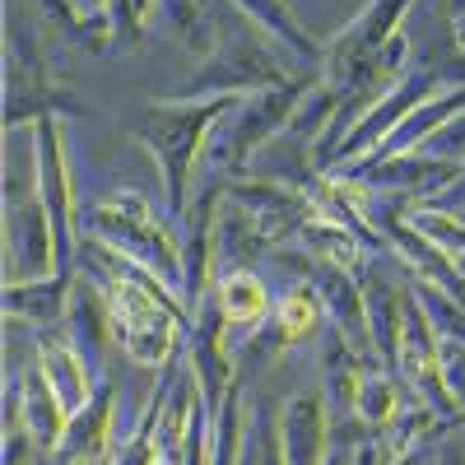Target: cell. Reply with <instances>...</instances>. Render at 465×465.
<instances>
[{"mask_svg": "<svg viewBox=\"0 0 465 465\" xmlns=\"http://www.w3.org/2000/svg\"><path fill=\"white\" fill-rule=\"evenodd\" d=\"M61 270L56 228L43 196L5 201V284L15 280H47Z\"/></svg>", "mask_w": 465, "mask_h": 465, "instance_id": "10", "label": "cell"}, {"mask_svg": "<svg viewBox=\"0 0 465 465\" xmlns=\"http://www.w3.org/2000/svg\"><path fill=\"white\" fill-rule=\"evenodd\" d=\"M228 331L232 326L223 322L214 289H210V298L191 312V331H186V368L196 377L201 401H205L210 414H219L228 391L238 386V359H232V349H228Z\"/></svg>", "mask_w": 465, "mask_h": 465, "instance_id": "8", "label": "cell"}, {"mask_svg": "<svg viewBox=\"0 0 465 465\" xmlns=\"http://www.w3.org/2000/svg\"><path fill=\"white\" fill-rule=\"evenodd\" d=\"M433 433H442V414L433 405H414V410H401L391 423L381 429H368L363 442L354 447V465H401L405 456H414Z\"/></svg>", "mask_w": 465, "mask_h": 465, "instance_id": "13", "label": "cell"}, {"mask_svg": "<svg viewBox=\"0 0 465 465\" xmlns=\"http://www.w3.org/2000/svg\"><path fill=\"white\" fill-rule=\"evenodd\" d=\"M65 335L80 344V354L94 363V368H103V349L112 344V317H107V293H103V284L94 280V275H84L80 270V284H74V293H70V307H65Z\"/></svg>", "mask_w": 465, "mask_h": 465, "instance_id": "18", "label": "cell"}, {"mask_svg": "<svg viewBox=\"0 0 465 465\" xmlns=\"http://www.w3.org/2000/svg\"><path fill=\"white\" fill-rule=\"evenodd\" d=\"M363 280V307H368V340L381 368L396 372L401 340H405V307H410V284L381 275V270H359Z\"/></svg>", "mask_w": 465, "mask_h": 465, "instance_id": "12", "label": "cell"}, {"mask_svg": "<svg viewBox=\"0 0 465 465\" xmlns=\"http://www.w3.org/2000/svg\"><path fill=\"white\" fill-rule=\"evenodd\" d=\"M410 219L423 238H433L451 261L465 265V219L456 210H442V205H410Z\"/></svg>", "mask_w": 465, "mask_h": 465, "instance_id": "24", "label": "cell"}, {"mask_svg": "<svg viewBox=\"0 0 465 465\" xmlns=\"http://www.w3.org/2000/svg\"><path fill=\"white\" fill-rule=\"evenodd\" d=\"M223 186H205L201 201H191L186 214L177 219L182 223V302L186 312H196V307L210 298L214 289V265H219V219H223Z\"/></svg>", "mask_w": 465, "mask_h": 465, "instance_id": "9", "label": "cell"}, {"mask_svg": "<svg viewBox=\"0 0 465 465\" xmlns=\"http://www.w3.org/2000/svg\"><path fill=\"white\" fill-rule=\"evenodd\" d=\"M19 419H24V433L37 442L43 456H56L70 429V410L61 405V396L52 391V381L43 377V368H28L19 377Z\"/></svg>", "mask_w": 465, "mask_h": 465, "instance_id": "16", "label": "cell"}, {"mask_svg": "<svg viewBox=\"0 0 465 465\" xmlns=\"http://www.w3.org/2000/svg\"><path fill=\"white\" fill-rule=\"evenodd\" d=\"M74 284H80V265H61L47 280H15L5 284V317L28 326H61Z\"/></svg>", "mask_w": 465, "mask_h": 465, "instance_id": "15", "label": "cell"}, {"mask_svg": "<svg viewBox=\"0 0 465 465\" xmlns=\"http://www.w3.org/2000/svg\"><path fill=\"white\" fill-rule=\"evenodd\" d=\"M33 456H43L37 442L24 429H5V465H33Z\"/></svg>", "mask_w": 465, "mask_h": 465, "instance_id": "27", "label": "cell"}, {"mask_svg": "<svg viewBox=\"0 0 465 465\" xmlns=\"http://www.w3.org/2000/svg\"><path fill=\"white\" fill-rule=\"evenodd\" d=\"M460 219H465V210H460Z\"/></svg>", "mask_w": 465, "mask_h": 465, "instance_id": "31", "label": "cell"}, {"mask_svg": "<svg viewBox=\"0 0 465 465\" xmlns=\"http://www.w3.org/2000/svg\"><path fill=\"white\" fill-rule=\"evenodd\" d=\"M460 423H465V414H460Z\"/></svg>", "mask_w": 465, "mask_h": 465, "instance_id": "32", "label": "cell"}, {"mask_svg": "<svg viewBox=\"0 0 465 465\" xmlns=\"http://www.w3.org/2000/svg\"><path fill=\"white\" fill-rule=\"evenodd\" d=\"M214 302L219 312L232 331H261L270 322V312H275V293H270V284L256 275L252 265H232L223 270V275L214 280Z\"/></svg>", "mask_w": 465, "mask_h": 465, "instance_id": "17", "label": "cell"}, {"mask_svg": "<svg viewBox=\"0 0 465 465\" xmlns=\"http://www.w3.org/2000/svg\"><path fill=\"white\" fill-rule=\"evenodd\" d=\"M340 107H344V89H335V84H312L302 94V103H298V112H293V122H289V140H298V144H307V149H317L322 140H326V131H331V122L340 116Z\"/></svg>", "mask_w": 465, "mask_h": 465, "instance_id": "22", "label": "cell"}, {"mask_svg": "<svg viewBox=\"0 0 465 465\" xmlns=\"http://www.w3.org/2000/svg\"><path fill=\"white\" fill-rule=\"evenodd\" d=\"M228 5L238 10L256 33H265L275 47H284L289 56H298V61H322V56H326L322 43H317V37L302 28V19L293 15L289 0H228Z\"/></svg>", "mask_w": 465, "mask_h": 465, "instance_id": "19", "label": "cell"}, {"mask_svg": "<svg viewBox=\"0 0 465 465\" xmlns=\"http://www.w3.org/2000/svg\"><path fill=\"white\" fill-rule=\"evenodd\" d=\"M447 28H451V47L465 56V0H447Z\"/></svg>", "mask_w": 465, "mask_h": 465, "instance_id": "28", "label": "cell"}, {"mask_svg": "<svg viewBox=\"0 0 465 465\" xmlns=\"http://www.w3.org/2000/svg\"><path fill=\"white\" fill-rule=\"evenodd\" d=\"M419 153H429V159H442V163H460L465 168V112L456 116V122H447L429 144H423Z\"/></svg>", "mask_w": 465, "mask_h": 465, "instance_id": "26", "label": "cell"}, {"mask_svg": "<svg viewBox=\"0 0 465 465\" xmlns=\"http://www.w3.org/2000/svg\"><path fill=\"white\" fill-rule=\"evenodd\" d=\"M270 326H275V335H280L289 349H293V344H302V340H312L322 326H331L322 289H317L312 280H298V284H289V289L275 298V312H270Z\"/></svg>", "mask_w": 465, "mask_h": 465, "instance_id": "21", "label": "cell"}, {"mask_svg": "<svg viewBox=\"0 0 465 465\" xmlns=\"http://www.w3.org/2000/svg\"><path fill=\"white\" fill-rule=\"evenodd\" d=\"M33 349H37L33 363L43 368V377L52 381V391L61 396V405H65L70 414H80V410L94 401V391H98V381H94L98 368L80 354V344L65 335V326H47L43 335H37Z\"/></svg>", "mask_w": 465, "mask_h": 465, "instance_id": "11", "label": "cell"}, {"mask_svg": "<svg viewBox=\"0 0 465 465\" xmlns=\"http://www.w3.org/2000/svg\"><path fill=\"white\" fill-rule=\"evenodd\" d=\"M442 89H447V80H442L438 70H410L405 80H396L391 89H386V94L363 112V122L340 140V149L331 153L326 173H349V168H359L363 159H372V153L401 131L405 116H410L414 107H423L429 98H438Z\"/></svg>", "mask_w": 465, "mask_h": 465, "instance_id": "6", "label": "cell"}, {"mask_svg": "<svg viewBox=\"0 0 465 465\" xmlns=\"http://www.w3.org/2000/svg\"><path fill=\"white\" fill-rule=\"evenodd\" d=\"M312 89V84H298V80H289V84H275V89H256V94H247L242 103H238V112H228L223 116V135L214 140L210 135V168H247L256 153L270 144V140H280L284 131H289V122H293V112H298V103H302V94Z\"/></svg>", "mask_w": 465, "mask_h": 465, "instance_id": "4", "label": "cell"}, {"mask_svg": "<svg viewBox=\"0 0 465 465\" xmlns=\"http://www.w3.org/2000/svg\"><path fill=\"white\" fill-rule=\"evenodd\" d=\"M80 270L94 275L107 293V317H112V344L122 354L144 368V372H168L191 331L186 302L144 265L107 252L103 242H80Z\"/></svg>", "mask_w": 465, "mask_h": 465, "instance_id": "1", "label": "cell"}, {"mask_svg": "<svg viewBox=\"0 0 465 465\" xmlns=\"http://www.w3.org/2000/svg\"><path fill=\"white\" fill-rule=\"evenodd\" d=\"M326 465H354V447H331Z\"/></svg>", "mask_w": 465, "mask_h": 465, "instance_id": "29", "label": "cell"}, {"mask_svg": "<svg viewBox=\"0 0 465 465\" xmlns=\"http://www.w3.org/2000/svg\"><path fill=\"white\" fill-rule=\"evenodd\" d=\"M289 84V61L265 33H223L219 52L205 61V70L191 80L186 94L177 98H214V94H256V89H275Z\"/></svg>", "mask_w": 465, "mask_h": 465, "instance_id": "5", "label": "cell"}, {"mask_svg": "<svg viewBox=\"0 0 465 465\" xmlns=\"http://www.w3.org/2000/svg\"><path fill=\"white\" fill-rule=\"evenodd\" d=\"M293 247H302L322 265H340V270H363V261H368V242L359 238V232L349 223H340V219H331V214H317V210L302 219Z\"/></svg>", "mask_w": 465, "mask_h": 465, "instance_id": "20", "label": "cell"}, {"mask_svg": "<svg viewBox=\"0 0 465 465\" xmlns=\"http://www.w3.org/2000/svg\"><path fill=\"white\" fill-rule=\"evenodd\" d=\"M103 242L107 252L144 265L182 298V232H173L168 214L140 191H112L80 210V242Z\"/></svg>", "mask_w": 465, "mask_h": 465, "instance_id": "3", "label": "cell"}, {"mask_svg": "<svg viewBox=\"0 0 465 465\" xmlns=\"http://www.w3.org/2000/svg\"><path fill=\"white\" fill-rule=\"evenodd\" d=\"M33 149H37V196H43L52 228H56V256H61V265H80V210L84 205L74 201L61 112L33 122Z\"/></svg>", "mask_w": 465, "mask_h": 465, "instance_id": "7", "label": "cell"}, {"mask_svg": "<svg viewBox=\"0 0 465 465\" xmlns=\"http://www.w3.org/2000/svg\"><path fill=\"white\" fill-rule=\"evenodd\" d=\"M242 94H214V98H153L140 112L135 126V144L149 149L153 168H159V186L168 214H186L191 205V182H196V163L214 135V126H223L228 112H238Z\"/></svg>", "mask_w": 465, "mask_h": 465, "instance_id": "2", "label": "cell"}, {"mask_svg": "<svg viewBox=\"0 0 465 465\" xmlns=\"http://www.w3.org/2000/svg\"><path fill=\"white\" fill-rule=\"evenodd\" d=\"M438 359H442L447 391H451V401H456V405H460V414H465V340L442 335V340H438Z\"/></svg>", "mask_w": 465, "mask_h": 465, "instance_id": "25", "label": "cell"}, {"mask_svg": "<svg viewBox=\"0 0 465 465\" xmlns=\"http://www.w3.org/2000/svg\"><path fill=\"white\" fill-rule=\"evenodd\" d=\"M401 414V377L386 372V368H372L359 386V401H354V419L363 429H381Z\"/></svg>", "mask_w": 465, "mask_h": 465, "instance_id": "23", "label": "cell"}, {"mask_svg": "<svg viewBox=\"0 0 465 465\" xmlns=\"http://www.w3.org/2000/svg\"><path fill=\"white\" fill-rule=\"evenodd\" d=\"M74 5H80L84 15H103V10H107V0H74Z\"/></svg>", "mask_w": 465, "mask_h": 465, "instance_id": "30", "label": "cell"}, {"mask_svg": "<svg viewBox=\"0 0 465 465\" xmlns=\"http://www.w3.org/2000/svg\"><path fill=\"white\" fill-rule=\"evenodd\" d=\"M280 433L289 465H326L331 456V401L322 391H302L280 405Z\"/></svg>", "mask_w": 465, "mask_h": 465, "instance_id": "14", "label": "cell"}]
</instances>
